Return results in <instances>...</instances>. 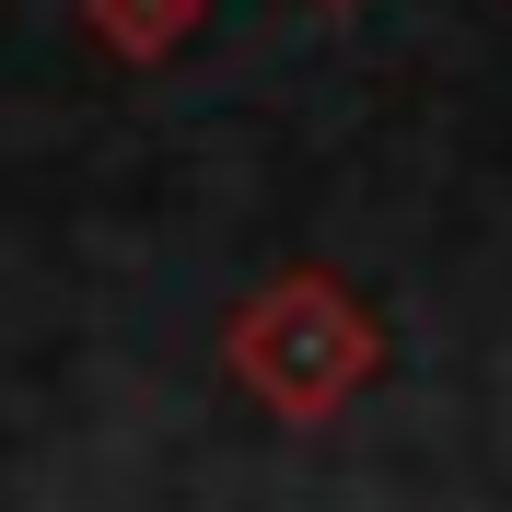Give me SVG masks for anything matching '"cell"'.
Masks as SVG:
<instances>
[{"label":"cell","instance_id":"cell-1","mask_svg":"<svg viewBox=\"0 0 512 512\" xmlns=\"http://www.w3.org/2000/svg\"><path fill=\"white\" fill-rule=\"evenodd\" d=\"M222 361L268 419H338L361 384L384 373V326L338 268H280L256 280L222 326Z\"/></svg>","mask_w":512,"mask_h":512},{"label":"cell","instance_id":"cell-2","mask_svg":"<svg viewBox=\"0 0 512 512\" xmlns=\"http://www.w3.org/2000/svg\"><path fill=\"white\" fill-rule=\"evenodd\" d=\"M82 24H94L117 59H140V70H152V59H175V47L210 24V0H82Z\"/></svg>","mask_w":512,"mask_h":512},{"label":"cell","instance_id":"cell-3","mask_svg":"<svg viewBox=\"0 0 512 512\" xmlns=\"http://www.w3.org/2000/svg\"><path fill=\"white\" fill-rule=\"evenodd\" d=\"M326 12H338V0H326Z\"/></svg>","mask_w":512,"mask_h":512}]
</instances>
